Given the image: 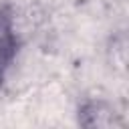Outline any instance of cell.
<instances>
[{
  "label": "cell",
  "mask_w": 129,
  "mask_h": 129,
  "mask_svg": "<svg viewBox=\"0 0 129 129\" xmlns=\"http://www.w3.org/2000/svg\"><path fill=\"white\" fill-rule=\"evenodd\" d=\"M77 123L85 129H109L123 125L121 113L101 97H87L77 107Z\"/></svg>",
  "instance_id": "6da1fadb"
},
{
  "label": "cell",
  "mask_w": 129,
  "mask_h": 129,
  "mask_svg": "<svg viewBox=\"0 0 129 129\" xmlns=\"http://www.w3.org/2000/svg\"><path fill=\"white\" fill-rule=\"evenodd\" d=\"M20 48V32L10 6H0V67L8 69Z\"/></svg>",
  "instance_id": "7a4b0ae2"
},
{
  "label": "cell",
  "mask_w": 129,
  "mask_h": 129,
  "mask_svg": "<svg viewBox=\"0 0 129 129\" xmlns=\"http://www.w3.org/2000/svg\"><path fill=\"white\" fill-rule=\"evenodd\" d=\"M4 75H6V69L0 67V89H2V85H4Z\"/></svg>",
  "instance_id": "3957f363"
}]
</instances>
